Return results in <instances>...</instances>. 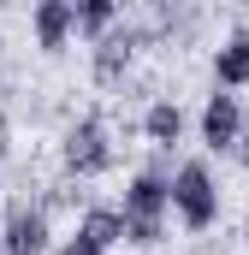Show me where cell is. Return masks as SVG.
<instances>
[{
	"label": "cell",
	"instance_id": "3957f363",
	"mask_svg": "<svg viewBox=\"0 0 249 255\" xmlns=\"http://www.w3.org/2000/svg\"><path fill=\"white\" fill-rule=\"evenodd\" d=\"M0 250L6 255H42L48 250V220H42V208H12V220H6V232H0Z\"/></svg>",
	"mask_w": 249,
	"mask_h": 255
},
{
	"label": "cell",
	"instance_id": "52a82bcc",
	"mask_svg": "<svg viewBox=\"0 0 249 255\" xmlns=\"http://www.w3.org/2000/svg\"><path fill=\"white\" fill-rule=\"evenodd\" d=\"M130 48H136V30H107V36L95 42V77L113 83L124 65H130Z\"/></svg>",
	"mask_w": 249,
	"mask_h": 255
},
{
	"label": "cell",
	"instance_id": "5b68a950",
	"mask_svg": "<svg viewBox=\"0 0 249 255\" xmlns=\"http://www.w3.org/2000/svg\"><path fill=\"white\" fill-rule=\"evenodd\" d=\"M238 125H244L238 95H208V107H202V142L208 148H232L238 142Z\"/></svg>",
	"mask_w": 249,
	"mask_h": 255
},
{
	"label": "cell",
	"instance_id": "8992f818",
	"mask_svg": "<svg viewBox=\"0 0 249 255\" xmlns=\"http://www.w3.org/2000/svg\"><path fill=\"white\" fill-rule=\"evenodd\" d=\"M71 24H77V6H71V0H42V6H36V42H42V48H65Z\"/></svg>",
	"mask_w": 249,
	"mask_h": 255
},
{
	"label": "cell",
	"instance_id": "7c38bea8",
	"mask_svg": "<svg viewBox=\"0 0 249 255\" xmlns=\"http://www.w3.org/2000/svg\"><path fill=\"white\" fill-rule=\"evenodd\" d=\"M124 244H160V220H124Z\"/></svg>",
	"mask_w": 249,
	"mask_h": 255
},
{
	"label": "cell",
	"instance_id": "9c48e42d",
	"mask_svg": "<svg viewBox=\"0 0 249 255\" xmlns=\"http://www.w3.org/2000/svg\"><path fill=\"white\" fill-rule=\"evenodd\" d=\"M77 238H89L95 250L107 255L113 244H124V214H119V208H89L83 226H77Z\"/></svg>",
	"mask_w": 249,
	"mask_h": 255
},
{
	"label": "cell",
	"instance_id": "277c9868",
	"mask_svg": "<svg viewBox=\"0 0 249 255\" xmlns=\"http://www.w3.org/2000/svg\"><path fill=\"white\" fill-rule=\"evenodd\" d=\"M172 208V184L160 172H136L130 190H124V220H160Z\"/></svg>",
	"mask_w": 249,
	"mask_h": 255
},
{
	"label": "cell",
	"instance_id": "8fae6325",
	"mask_svg": "<svg viewBox=\"0 0 249 255\" xmlns=\"http://www.w3.org/2000/svg\"><path fill=\"white\" fill-rule=\"evenodd\" d=\"M113 18H119V6H113V0H83V6H77V24H83L89 36H107V30H113Z\"/></svg>",
	"mask_w": 249,
	"mask_h": 255
},
{
	"label": "cell",
	"instance_id": "ba28073f",
	"mask_svg": "<svg viewBox=\"0 0 249 255\" xmlns=\"http://www.w3.org/2000/svg\"><path fill=\"white\" fill-rule=\"evenodd\" d=\"M214 77H220L226 89H244V83H249V30L226 36V48L214 54Z\"/></svg>",
	"mask_w": 249,
	"mask_h": 255
},
{
	"label": "cell",
	"instance_id": "6da1fadb",
	"mask_svg": "<svg viewBox=\"0 0 249 255\" xmlns=\"http://www.w3.org/2000/svg\"><path fill=\"white\" fill-rule=\"evenodd\" d=\"M172 208H178V220H184L190 232L214 226L220 190H214V172H208L202 160H184V166H178V178H172Z\"/></svg>",
	"mask_w": 249,
	"mask_h": 255
},
{
	"label": "cell",
	"instance_id": "4fadbf2b",
	"mask_svg": "<svg viewBox=\"0 0 249 255\" xmlns=\"http://www.w3.org/2000/svg\"><path fill=\"white\" fill-rule=\"evenodd\" d=\"M60 255H101V250H95L89 238H65V250H60Z\"/></svg>",
	"mask_w": 249,
	"mask_h": 255
},
{
	"label": "cell",
	"instance_id": "30bf717a",
	"mask_svg": "<svg viewBox=\"0 0 249 255\" xmlns=\"http://www.w3.org/2000/svg\"><path fill=\"white\" fill-rule=\"evenodd\" d=\"M142 130H148L160 148H166V142H178V136H184V113H178V101H154V107L142 113Z\"/></svg>",
	"mask_w": 249,
	"mask_h": 255
},
{
	"label": "cell",
	"instance_id": "5bb4252c",
	"mask_svg": "<svg viewBox=\"0 0 249 255\" xmlns=\"http://www.w3.org/2000/svg\"><path fill=\"white\" fill-rule=\"evenodd\" d=\"M0 154H6V119H0Z\"/></svg>",
	"mask_w": 249,
	"mask_h": 255
},
{
	"label": "cell",
	"instance_id": "9a60e30c",
	"mask_svg": "<svg viewBox=\"0 0 249 255\" xmlns=\"http://www.w3.org/2000/svg\"><path fill=\"white\" fill-rule=\"evenodd\" d=\"M0 255H6V250H0Z\"/></svg>",
	"mask_w": 249,
	"mask_h": 255
},
{
	"label": "cell",
	"instance_id": "7a4b0ae2",
	"mask_svg": "<svg viewBox=\"0 0 249 255\" xmlns=\"http://www.w3.org/2000/svg\"><path fill=\"white\" fill-rule=\"evenodd\" d=\"M107 160H113V142H107L101 119H77L65 130V172L89 178V172H107Z\"/></svg>",
	"mask_w": 249,
	"mask_h": 255
}]
</instances>
